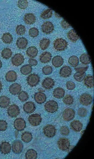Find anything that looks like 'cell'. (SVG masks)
I'll return each mask as SVG.
<instances>
[{"mask_svg":"<svg viewBox=\"0 0 94 159\" xmlns=\"http://www.w3.org/2000/svg\"><path fill=\"white\" fill-rule=\"evenodd\" d=\"M67 42L62 38H58L56 39L54 43L55 49L58 51L65 50L67 47Z\"/></svg>","mask_w":94,"mask_h":159,"instance_id":"obj_1","label":"cell"},{"mask_svg":"<svg viewBox=\"0 0 94 159\" xmlns=\"http://www.w3.org/2000/svg\"><path fill=\"white\" fill-rule=\"evenodd\" d=\"M44 107L48 112L53 113L56 112L58 108V103L55 101H50L45 104Z\"/></svg>","mask_w":94,"mask_h":159,"instance_id":"obj_2","label":"cell"},{"mask_svg":"<svg viewBox=\"0 0 94 159\" xmlns=\"http://www.w3.org/2000/svg\"><path fill=\"white\" fill-rule=\"evenodd\" d=\"M28 84L32 87L37 86L40 82V77L38 75L32 74L29 75L27 79Z\"/></svg>","mask_w":94,"mask_h":159,"instance_id":"obj_3","label":"cell"},{"mask_svg":"<svg viewBox=\"0 0 94 159\" xmlns=\"http://www.w3.org/2000/svg\"><path fill=\"white\" fill-rule=\"evenodd\" d=\"M43 133L45 135L49 138L54 137L56 133V129L53 125H48L43 128Z\"/></svg>","mask_w":94,"mask_h":159,"instance_id":"obj_4","label":"cell"},{"mask_svg":"<svg viewBox=\"0 0 94 159\" xmlns=\"http://www.w3.org/2000/svg\"><path fill=\"white\" fill-rule=\"evenodd\" d=\"M20 110L19 107L16 105L11 106L8 110V115L12 117H15L20 114Z\"/></svg>","mask_w":94,"mask_h":159,"instance_id":"obj_5","label":"cell"},{"mask_svg":"<svg viewBox=\"0 0 94 159\" xmlns=\"http://www.w3.org/2000/svg\"><path fill=\"white\" fill-rule=\"evenodd\" d=\"M14 126L17 130L21 131L24 130L26 127V122L22 118H18L14 121Z\"/></svg>","mask_w":94,"mask_h":159,"instance_id":"obj_6","label":"cell"},{"mask_svg":"<svg viewBox=\"0 0 94 159\" xmlns=\"http://www.w3.org/2000/svg\"><path fill=\"white\" fill-rule=\"evenodd\" d=\"M30 123L33 126L39 125L42 121L41 116L38 114H34L30 115L29 117Z\"/></svg>","mask_w":94,"mask_h":159,"instance_id":"obj_7","label":"cell"},{"mask_svg":"<svg viewBox=\"0 0 94 159\" xmlns=\"http://www.w3.org/2000/svg\"><path fill=\"white\" fill-rule=\"evenodd\" d=\"M75 115L74 110L70 108H67L64 111L63 117L66 121H70L74 119Z\"/></svg>","mask_w":94,"mask_h":159,"instance_id":"obj_8","label":"cell"},{"mask_svg":"<svg viewBox=\"0 0 94 159\" xmlns=\"http://www.w3.org/2000/svg\"><path fill=\"white\" fill-rule=\"evenodd\" d=\"M92 97L89 94L84 93L82 94L80 98V103L84 106H88L90 105L92 102Z\"/></svg>","mask_w":94,"mask_h":159,"instance_id":"obj_9","label":"cell"},{"mask_svg":"<svg viewBox=\"0 0 94 159\" xmlns=\"http://www.w3.org/2000/svg\"><path fill=\"white\" fill-rule=\"evenodd\" d=\"M24 58L21 53L15 54L12 58V62L13 65L18 66L22 65L24 62Z\"/></svg>","mask_w":94,"mask_h":159,"instance_id":"obj_10","label":"cell"},{"mask_svg":"<svg viewBox=\"0 0 94 159\" xmlns=\"http://www.w3.org/2000/svg\"><path fill=\"white\" fill-rule=\"evenodd\" d=\"M12 150L14 153L16 154L20 153L23 148V144L20 140L15 141L12 144Z\"/></svg>","mask_w":94,"mask_h":159,"instance_id":"obj_11","label":"cell"},{"mask_svg":"<svg viewBox=\"0 0 94 159\" xmlns=\"http://www.w3.org/2000/svg\"><path fill=\"white\" fill-rule=\"evenodd\" d=\"M58 145L59 148L62 151L67 149L70 146L69 140L66 138H61L59 139L58 142Z\"/></svg>","mask_w":94,"mask_h":159,"instance_id":"obj_12","label":"cell"},{"mask_svg":"<svg viewBox=\"0 0 94 159\" xmlns=\"http://www.w3.org/2000/svg\"><path fill=\"white\" fill-rule=\"evenodd\" d=\"M42 32L44 33L48 34L51 33L54 30V27L52 23L50 22L44 23L42 26Z\"/></svg>","mask_w":94,"mask_h":159,"instance_id":"obj_13","label":"cell"},{"mask_svg":"<svg viewBox=\"0 0 94 159\" xmlns=\"http://www.w3.org/2000/svg\"><path fill=\"white\" fill-rule=\"evenodd\" d=\"M55 85L53 80L50 77L46 78L42 82V85L46 89L49 90L53 88Z\"/></svg>","mask_w":94,"mask_h":159,"instance_id":"obj_14","label":"cell"},{"mask_svg":"<svg viewBox=\"0 0 94 159\" xmlns=\"http://www.w3.org/2000/svg\"><path fill=\"white\" fill-rule=\"evenodd\" d=\"M24 111L27 113H31L34 112L36 110V107L34 103L32 102L26 103L23 106Z\"/></svg>","mask_w":94,"mask_h":159,"instance_id":"obj_15","label":"cell"},{"mask_svg":"<svg viewBox=\"0 0 94 159\" xmlns=\"http://www.w3.org/2000/svg\"><path fill=\"white\" fill-rule=\"evenodd\" d=\"M72 73V70L69 66L65 65L62 67L60 71V74L61 76L64 78H67L70 76Z\"/></svg>","mask_w":94,"mask_h":159,"instance_id":"obj_16","label":"cell"},{"mask_svg":"<svg viewBox=\"0 0 94 159\" xmlns=\"http://www.w3.org/2000/svg\"><path fill=\"white\" fill-rule=\"evenodd\" d=\"M21 90V86L18 83L13 84L10 87L9 89L10 93L13 95H16L19 94Z\"/></svg>","mask_w":94,"mask_h":159,"instance_id":"obj_17","label":"cell"},{"mask_svg":"<svg viewBox=\"0 0 94 159\" xmlns=\"http://www.w3.org/2000/svg\"><path fill=\"white\" fill-rule=\"evenodd\" d=\"M11 149V144L9 142H4L0 146V151L1 152L5 154L9 153Z\"/></svg>","mask_w":94,"mask_h":159,"instance_id":"obj_18","label":"cell"},{"mask_svg":"<svg viewBox=\"0 0 94 159\" xmlns=\"http://www.w3.org/2000/svg\"><path fill=\"white\" fill-rule=\"evenodd\" d=\"M34 98L37 103L41 104L46 101V97L44 93L41 92H39L35 94L34 96Z\"/></svg>","mask_w":94,"mask_h":159,"instance_id":"obj_19","label":"cell"},{"mask_svg":"<svg viewBox=\"0 0 94 159\" xmlns=\"http://www.w3.org/2000/svg\"><path fill=\"white\" fill-rule=\"evenodd\" d=\"M24 20L27 24L31 25L36 22V18L33 14L27 13L25 15Z\"/></svg>","mask_w":94,"mask_h":159,"instance_id":"obj_20","label":"cell"},{"mask_svg":"<svg viewBox=\"0 0 94 159\" xmlns=\"http://www.w3.org/2000/svg\"><path fill=\"white\" fill-rule=\"evenodd\" d=\"M18 75L16 72L13 70L8 72L6 75V78L7 81L13 82L15 81L17 79Z\"/></svg>","mask_w":94,"mask_h":159,"instance_id":"obj_21","label":"cell"},{"mask_svg":"<svg viewBox=\"0 0 94 159\" xmlns=\"http://www.w3.org/2000/svg\"><path fill=\"white\" fill-rule=\"evenodd\" d=\"M52 57V56L51 53L46 52L40 56L39 59L41 63H46L49 62L51 61Z\"/></svg>","mask_w":94,"mask_h":159,"instance_id":"obj_22","label":"cell"},{"mask_svg":"<svg viewBox=\"0 0 94 159\" xmlns=\"http://www.w3.org/2000/svg\"><path fill=\"white\" fill-rule=\"evenodd\" d=\"M64 60L61 56H57L53 59L52 63V65L56 68H58L62 65L64 63Z\"/></svg>","mask_w":94,"mask_h":159,"instance_id":"obj_23","label":"cell"},{"mask_svg":"<svg viewBox=\"0 0 94 159\" xmlns=\"http://www.w3.org/2000/svg\"><path fill=\"white\" fill-rule=\"evenodd\" d=\"M84 84L88 88H93L94 87L93 77L90 75H88L86 76L84 79Z\"/></svg>","mask_w":94,"mask_h":159,"instance_id":"obj_24","label":"cell"},{"mask_svg":"<svg viewBox=\"0 0 94 159\" xmlns=\"http://www.w3.org/2000/svg\"><path fill=\"white\" fill-rule=\"evenodd\" d=\"M70 126L72 129L76 132L80 131L83 128V124L78 120H74L71 122Z\"/></svg>","mask_w":94,"mask_h":159,"instance_id":"obj_25","label":"cell"},{"mask_svg":"<svg viewBox=\"0 0 94 159\" xmlns=\"http://www.w3.org/2000/svg\"><path fill=\"white\" fill-rule=\"evenodd\" d=\"M28 44L27 40L24 37L19 38L17 42V45L20 49H24L26 48Z\"/></svg>","mask_w":94,"mask_h":159,"instance_id":"obj_26","label":"cell"},{"mask_svg":"<svg viewBox=\"0 0 94 159\" xmlns=\"http://www.w3.org/2000/svg\"><path fill=\"white\" fill-rule=\"evenodd\" d=\"M10 100L9 98L5 96L0 97V107L2 108H7L10 103Z\"/></svg>","mask_w":94,"mask_h":159,"instance_id":"obj_27","label":"cell"},{"mask_svg":"<svg viewBox=\"0 0 94 159\" xmlns=\"http://www.w3.org/2000/svg\"><path fill=\"white\" fill-rule=\"evenodd\" d=\"M68 39L73 42H76L79 38V37L74 30H70L67 34Z\"/></svg>","mask_w":94,"mask_h":159,"instance_id":"obj_28","label":"cell"},{"mask_svg":"<svg viewBox=\"0 0 94 159\" xmlns=\"http://www.w3.org/2000/svg\"><path fill=\"white\" fill-rule=\"evenodd\" d=\"M65 94V90L62 88H57L55 89L53 92L54 97L58 99L63 98Z\"/></svg>","mask_w":94,"mask_h":159,"instance_id":"obj_29","label":"cell"},{"mask_svg":"<svg viewBox=\"0 0 94 159\" xmlns=\"http://www.w3.org/2000/svg\"><path fill=\"white\" fill-rule=\"evenodd\" d=\"M38 52V49L36 47L31 46L27 50L26 54L29 57L34 58L37 55Z\"/></svg>","mask_w":94,"mask_h":159,"instance_id":"obj_30","label":"cell"},{"mask_svg":"<svg viewBox=\"0 0 94 159\" xmlns=\"http://www.w3.org/2000/svg\"><path fill=\"white\" fill-rule=\"evenodd\" d=\"M37 153L36 151L33 149L28 150L25 154V157L28 159H36L37 158Z\"/></svg>","mask_w":94,"mask_h":159,"instance_id":"obj_31","label":"cell"},{"mask_svg":"<svg viewBox=\"0 0 94 159\" xmlns=\"http://www.w3.org/2000/svg\"><path fill=\"white\" fill-rule=\"evenodd\" d=\"M80 60L82 64L86 65L89 64L91 61L90 57L87 53L82 54L80 57Z\"/></svg>","mask_w":94,"mask_h":159,"instance_id":"obj_32","label":"cell"},{"mask_svg":"<svg viewBox=\"0 0 94 159\" xmlns=\"http://www.w3.org/2000/svg\"><path fill=\"white\" fill-rule=\"evenodd\" d=\"M32 68L31 66L29 64L24 65L20 69L21 73L24 75H27L32 71Z\"/></svg>","mask_w":94,"mask_h":159,"instance_id":"obj_33","label":"cell"},{"mask_svg":"<svg viewBox=\"0 0 94 159\" xmlns=\"http://www.w3.org/2000/svg\"><path fill=\"white\" fill-rule=\"evenodd\" d=\"M33 137L32 134L29 132H25L22 135L21 139L24 142L28 143L32 139Z\"/></svg>","mask_w":94,"mask_h":159,"instance_id":"obj_34","label":"cell"},{"mask_svg":"<svg viewBox=\"0 0 94 159\" xmlns=\"http://www.w3.org/2000/svg\"><path fill=\"white\" fill-rule=\"evenodd\" d=\"M79 62V58L75 56H71L69 58L68 60L69 64L72 66L74 67L78 65Z\"/></svg>","mask_w":94,"mask_h":159,"instance_id":"obj_35","label":"cell"},{"mask_svg":"<svg viewBox=\"0 0 94 159\" xmlns=\"http://www.w3.org/2000/svg\"><path fill=\"white\" fill-rule=\"evenodd\" d=\"M50 43V41L48 39L45 38L42 39L40 43L41 49L43 50L46 49L49 46Z\"/></svg>","mask_w":94,"mask_h":159,"instance_id":"obj_36","label":"cell"},{"mask_svg":"<svg viewBox=\"0 0 94 159\" xmlns=\"http://www.w3.org/2000/svg\"><path fill=\"white\" fill-rule=\"evenodd\" d=\"M53 11L51 9H48L43 11L41 15V17L46 20L50 18L53 15Z\"/></svg>","mask_w":94,"mask_h":159,"instance_id":"obj_37","label":"cell"},{"mask_svg":"<svg viewBox=\"0 0 94 159\" xmlns=\"http://www.w3.org/2000/svg\"><path fill=\"white\" fill-rule=\"evenodd\" d=\"M88 66L83 64H80L75 67L74 70L77 72L80 73H83L87 71Z\"/></svg>","mask_w":94,"mask_h":159,"instance_id":"obj_38","label":"cell"},{"mask_svg":"<svg viewBox=\"0 0 94 159\" xmlns=\"http://www.w3.org/2000/svg\"><path fill=\"white\" fill-rule=\"evenodd\" d=\"M3 42L7 44L11 43L13 41V38L12 35L9 33L4 34L2 38Z\"/></svg>","mask_w":94,"mask_h":159,"instance_id":"obj_39","label":"cell"},{"mask_svg":"<svg viewBox=\"0 0 94 159\" xmlns=\"http://www.w3.org/2000/svg\"><path fill=\"white\" fill-rule=\"evenodd\" d=\"M13 53L11 49L9 48L4 49L2 51L1 54L2 57L5 59H8L12 56Z\"/></svg>","mask_w":94,"mask_h":159,"instance_id":"obj_40","label":"cell"},{"mask_svg":"<svg viewBox=\"0 0 94 159\" xmlns=\"http://www.w3.org/2000/svg\"><path fill=\"white\" fill-rule=\"evenodd\" d=\"M85 76V73H81L76 72L74 75V77L76 81L79 82L83 80Z\"/></svg>","mask_w":94,"mask_h":159,"instance_id":"obj_41","label":"cell"},{"mask_svg":"<svg viewBox=\"0 0 94 159\" xmlns=\"http://www.w3.org/2000/svg\"><path fill=\"white\" fill-rule=\"evenodd\" d=\"M18 98L20 101L22 102H24L28 99L29 96L27 92L22 91L19 94Z\"/></svg>","mask_w":94,"mask_h":159,"instance_id":"obj_42","label":"cell"},{"mask_svg":"<svg viewBox=\"0 0 94 159\" xmlns=\"http://www.w3.org/2000/svg\"><path fill=\"white\" fill-rule=\"evenodd\" d=\"M16 31L18 34L22 36L25 33L26 28L24 26L22 25H20L16 27Z\"/></svg>","mask_w":94,"mask_h":159,"instance_id":"obj_43","label":"cell"},{"mask_svg":"<svg viewBox=\"0 0 94 159\" xmlns=\"http://www.w3.org/2000/svg\"><path fill=\"white\" fill-rule=\"evenodd\" d=\"M63 102L67 105H71L74 102V98L70 95H67L64 98Z\"/></svg>","mask_w":94,"mask_h":159,"instance_id":"obj_44","label":"cell"},{"mask_svg":"<svg viewBox=\"0 0 94 159\" xmlns=\"http://www.w3.org/2000/svg\"><path fill=\"white\" fill-rule=\"evenodd\" d=\"M18 6L20 8L25 9L27 7L28 3L26 0H20L18 1Z\"/></svg>","mask_w":94,"mask_h":159,"instance_id":"obj_45","label":"cell"},{"mask_svg":"<svg viewBox=\"0 0 94 159\" xmlns=\"http://www.w3.org/2000/svg\"><path fill=\"white\" fill-rule=\"evenodd\" d=\"M52 67L50 65L44 66L42 69L43 73L45 75H48L51 74L53 72Z\"/></svg>","mask_w":94,"mask_h":159,"instance_id":"obj_46","label":"cell"},{"mask_svg":"<svg viewBox=\"0 0 94 159\" xmlns=\"http://www.w3.org/2000/svg\"><path fill=\"white\" fill-rule=\"evenodd\" d=\"M29 34L32 37H37L39 35V30L36 28H32L29 30Z\"/></svg>","mask_w":94,"mask_h":159,"instance_id":"obj_47","label":"cell"},{"mask_svg":"<svg viewBox=\"0 0 94 159\" xmlns=\"http://www.w3.org/2000/svg\"><path fill=\"white\" fill-rule=\"evenodd\" d=\"M78 115L80 117H84L87 115V111L85 108H81L78 109Z\"/></svg>","mask_w":94,"mask_h":159,"instance_id":"obj_48","label":"cell"},{"mask_svg":"<svg viewBox=\"0 0 94 159\" xmlns=\"http://www.w3.org/2000/svg\"><path fill=\"white\" fill-rule=\"evenodd\" d=\"M7 127L8 124L5 121L0 120V131H5L7 129Z\"/></svg>","mask_w":94,"mask_h":159,"instance_id":"obj_49","label":"cell"},{"mask_svg":"<svg viewBox=\"0 0 94 159\" xmlns=\"http://www.w3.org/2000/svg\"><path fill=\"white\" fill-rule=\"evenodd\" d=\"M67 89L69 90H73L75 88V84L71 81L68 82L66 84Z\"/></svg>","mask_w":94,"mask_h":159,"instance_id":"obj_50","label":"cell"},{"mask_svg":"<svg viewBox=\"0 0 94 159\" xmlns=\"http://www.w3.org/2000/svg\"><path fill=\"white\" fill-rule=\"evenodd\" d=\"M60 131L61 134L64 135H68L69 132L68 128L66 126H62L60 129Z\"/></svg>","mask_w":94,"mask_h":159,"instance_id":"obj_51","label":"cell"},{"mask_svg":"<svg viewBox=\"0 0 94 159\" xmlns=\"http://www.w3.org/2000/svg\"><path fill=\"white\" fill-rule=\"evenodd\" d=\"M61 25L62 28L65 29H68L70 25L65 20H63L61 22Z\"/></svg>","mask_w":94,"mask_h":159,"instance_id":"obj_52","label":"cell"},{"mask_svg":"<svg viewBox=\"0 0 94 159\" xmlns=\"http://www.w3.org/2000/svg\"><path fill=\"white\" fill-rule=\"evenodd\" d=\"M29 63L31 66H36L38 64V62L36 59L31 58L29 59Z\"/></svg>","mask_w":94,"mask_h":159,"instance_id":"obj_53","label":"cell"},{"mask_svg":"<svg viewBox=\"0 0 94 159\" xmlns=\"http://www.w3.org/2000/svg\"><path fill=\"white\" fill-rule=\"evenodd\" d=\"M2 87H3V86H2V84L1 83V82H0V92L1 91V90L2 89Z\"/></svg>","mask_w":94,"mask_h":159,"instance_id":"obj_54","label":"cell"},{"mask_svg":"<svg viewBox=\"0 0 94 159\" xmlns=\"http://www.w3.org/2000/svg\"><path fill=\"white\" fill-rule=\"evenodd\" d=\"M2 66V63L1 61L0 60V69H1Z\"/></svg>","mask_w":94,"mask_h":159,"instance_id":"obj_55","label":"cell"}]
</instances>
